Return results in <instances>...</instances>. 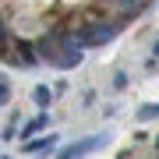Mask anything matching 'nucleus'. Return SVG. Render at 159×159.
Wrapping results in <instances>:
<instances>
[{
  "instance_id": "1",
  "label": "nucleus",
  "mask_w": 159,
  "mask_h": 159,
  "mask_svg": "<svg viewBox=\"0 0 159 159\" xmlns=\"http://www.w3.org/2000/svg\"><path fill=\"white\" fill-rule=\"evenodd\" d=\"M71 35L78 39L81 50H85V46H106V43L117 35V21H110L106 14H99V18H81V21H74Z\"/></svg>"
},
{
  "instance_id": "2",
  "label": "nucleus",
  "mask_w": 159,
  "mask_h": 159,
  "mask_svg": "<svg viewBox=\"0 0 159 159\" xmlns=\"http://www.w3.org/2000/svg\"><path fill=\"white\" fill-rule=\"evenodd\" d=\"M102 145V138H85V142H78V145H71L64 156H81V152H89V148H99Z\"/></svg>"
},
{
  "instance_id": "3",
  "label": "nucleus",
  "mask_w": 159,
  "mask_h": 159,
  "mask_svg": "<svg viewBox=\"0 0 159 159\" xmlns=\"http://www.w3.org/2000/svg\"><path fill=\"white\" fill-rule=\"evenodd\" d=\"M32 96H35V102H39V106H50V89H46V85H39Z\"/></svg>"
},
{
  "instance_id": "4",
  "label": "nucleus",
  "mask_w": 159,
  "mask_h": 159,
  "mask_svg": "<svg viewBox=\"0 0 159 159\" xmlns=\"http://www.w3.org/2000/svg\"><path fill=\"white\" fill-rule=\"evenodd\" d=\"M25 148H29V152H43V148H53V138H43V142H29Z\"/></svg>"
},
{
  "instance_id": "5",
  "label": "nucleus",
  "mask_w": 159,
  "mask_h": 159,
  "mask_svg": "<svg viewBox=\"0 0 159 159\" xmlns=\"http://www.w3.org/2000/svg\"><path fill=\"white\" fill-rule=\"evenodd\" d=\"M43 127H46V117H35V120H29L25 134H35V131H43Z\"/></svg>"
},
{
  "instance_id": "6",
  "label": "nucleus",
  "mask_w": 159,
  "mask_h": 159,
  "mask_svg": "<svg viewBox=\"0 0 159 159\" xmlns=\"http://www.w3.org/2000/svg\"><path fill=\"white\" fill-rule=\"evenodd\" d=\"M138 117H142V120H152V117H159V106H142Z\"/></svg>"
},
{
  "instance_id": "7",
  "label": "nucleus",
  "mask_w": 159,
  "mask_h": 159,
  "mask_svg": "<svg viewBox=\"0 0 159 159\" xmlns=\"http://www.w3.org/2000/svg\"><path fill=\"white\" fill-rule=\"evenodd\" d=\"M7 96H11V89H7V81H0V106L7 102Z\"/></svg>"
},
{
  "instance_id": "8",
  "label": "nucleus",
  "mask_w": 159,
  "mask_h": 159,
  "mask_svg": "<svg viewBox=\"0 0 159 159\" xmlns=\"http://www.w3.org/2000/svg\"><path fill=\"white\" fill-rule=\"evenodd\" d=\"M152 57H159V39H156V46H152Z\"/></svg>"
},
{
  "instance_id": "9",
  "label": "nucleus",
  "mask_w": 159,
  "mask_h": 159,
  "mask_svg": "<svg viewBox=\"0 0 159 159\" xmlns=\"http://www.w3.org/2000/svg\"><path fill=\"white\" fill-rule=\"evenodd\" d=\"M156 142H159V138H156Z\"/></svg>"
}]
</instances>
